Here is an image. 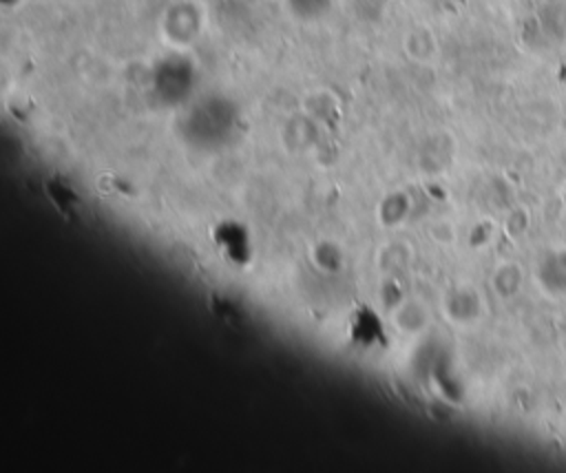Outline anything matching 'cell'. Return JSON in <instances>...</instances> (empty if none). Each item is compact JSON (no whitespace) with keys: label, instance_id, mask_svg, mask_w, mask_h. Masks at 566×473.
Wrapping results in <instances>:
<instances>
[{"label":"cell","instance_id":"1","mask_svg":"<svg viewBox=\"0 0 566 473\" xmlns=\"http://www.w3.org/2000/svg\"><path fill=\"white\" fill-rule=\"evenodd\" d=\"M539 278L548 292L566 294V250H555L544 259Z\"/></svg>","mask_w":566,"mask_h":473}]
</instances>
